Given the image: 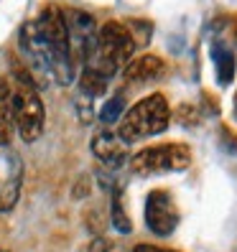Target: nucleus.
Instances as JSON below:
<instances>
[{
  "instance_id": "1",
  "label": "nucleus",
  "mask_w": 237,
  "mask_h": 252,
  "mask_svg": "<svg viewBox=\"0 0 237 252\" xmlns=\"http://www.w3.org/2000/svg\"><path fill=\"white\" fill-rule=\"evenodd\" d=\"M133 51H135V43H133V36L125 28V23L107 21L97 31L95 49L90 51V56L82 64H84V69H92V71L102 74L105 79H112L120 71V66H125L130 62Z\"/></svg>"
},
{
  "instance_id": "2",
  "label": "nucleus",
  "mask_w": 237,
  "mask_h": 252,
  "mask_svg": "<svg viewBox=\"0 0 237 252\" xmlns=\"http://www.w3.org/2000/svg\"><path fill=\"white\" fill-rule=\"evenodd\" d=\"M43 43H46V54H49V66H51V77L62 84L69 87L74 82V56L69 49V33H67V23H64V13L56 5H46L43 13L36 18Z\"/></svg>"
},
{
  "instance_id": "3",
  "label": "nucleus",
  "mask_w": 237,
  "mask_h": 252,
  "mask_svg": "<svg viewBox=\"0 0 237 252\" xmlns=\"http://www.w3.org/2000/svg\"><path fill=\"white\" fill-rule=\"evenodd\" d=\"M171 123V110L164 94H148L145 99H140L138 105H133L125 117L120 120V130L117 138L125 145L128 143H138L143 138H151L164 132Z\"/></svg>"
},
{
  "instance_id": "4",
  "label": "nucleus",
  "mask_w": 237,
  "mask_h": 252,
  "mask_svg": "<svg viewBox=\"0 0 237 252\" xmlns=\"http://www.w3.org/2000/svg\"><path fill=\"white\" fill-rule=\"evenodd\" d=\"M191 163V151L184 143H161L143 148L130 158V168L140 176L164 173V171H184Z\"/></svg>"
},
{
  "instance_id": "5",
  "label": "nucleus",
  "mask_w": 237,
  "mask_h": 252,
  "mask_svg": "<svg viewBox=\"0 0 237 252\" xmlns=\"http://www.w3.org/2000/svg\"><path fill=\"white\" fill-rule=\"evenodd\" d=\"M43 123H46V110H43L38 90L16 82L13 87V125H16L18 135L26 143H34L43 132Z\"/></svg>"
},
{
  "instance_id": "6",
  "label": "nucleus",
  "mask_w": 237,
  "mask_h": 252,
  "mask_svg": "<svg viewBox=\"0 0 237 252\" xmlns=\"http://www.w3.org/2000/svg\"><path fill=\"white\" fill-rule=\"evenodd\" d=\"M64 23L69 33V49L74 62H84L97 43V21L87 10H64Z\"/></svg>"
},
{
  "instance_id": "7",
  "label": "nucleus",
  "mask_w": 237,
  "mask_h": 252,
  "mask_svg": "<svg viewBox=\"0 0 237 252\" xmlns=\"http://www.w3.org/2000/svg\"><path fill=\"white\" fill-rule=\"evenodd\" d=\"M145 224L153 234L169 237L179 224V209L169 191H151L145 199Z\"/></svg>"
},
{
  "instance_id": "8",
  "label": "nucleus",
  "mask_w": 237,
  "mask_h": 252,
  "mask_svg": "<svg viewBox=\"0 0 237 252\" xmlns=\"http://www.w3.org/2000/svg\"><path fill=\"white\" fill-rule=\"evenodd\" d=\"M90 148H92V156H95V158L102 163V166H105V168H110V171L125 166V160H128L125 143H123L120 138H117V132L100 130L97 135L92 138Z\"/></svg>"
},
{
  "instance_id": "9",
  "label": "nucleus",
  "mask_w": 237,
  "mask_h": 252,
  "mask_svg": "<svg viewBox=\"0 0 237 252\" xmlns=\"http://www.w3.org/2000/svg\"><path fill=\"white\" fill-rule=\"evenodd\" d=\"M166 74V64L161 56H153V54H143L138 59L125 64V71H123V79L128 84H148V82H156Z\"/></svg>"
},
{
  "instance_id": "10",
  "label": "nucleus",
  "mask_w": 237,
  "mask_h": 252,
  "mask_svg": "<svg viewBox=\"0 0 237 252\" xmlns=\"http://www.w3.org/2000/svg\"><path fill=\"white\" fill-rule=\"evenodd\" d=\"M13 87L0 77V145H8L13 138Z\"/></svg>"
},
{
  "instance_id": "11",
  "label": "nucleus",
  "mask_w": 237,
  "mask_h": 252,
  "mask_svg": "<svg viewBox=\"0 0 237 252\" xmlns=\"http://www.w3.org/2000/svg\"><path fill=\"white\" fill-rule=\"evenodd\" d=\"M212 59H214V66H217V82L222 87H227L235 79V66H237L235 54L225 46V43L217 41L214 46H212Z\"/></svg>"
},
{
  "instance_id": "12",
  "label": "nucleus",
  "mask_w": 237,
  "mask_h": 252,
  "mask_svg": "<svg viewBox=\"0 0 237 252\" xmlns=\"http://www.w3.org/2000/svg\"><path fill=\"white\" fill-rule=\"evenodd\" d=\"M18 194H21V163L16 160L13 171L0 184V212H10L18 201Z\"/></svg>"
},
{
  "instance_id": "13",
  "label": "nucleus",
  "mask_w": 237,
  "mask_h": 252,
  "mask_svg": "<svg viewBox=\"0 0 237 252\" xmlns=\"http://www.w3.org/2000/svg\"><path fill=\"white\" fill-rule=\"evenodd\" d=\"M107 82H110V79H105L102 74H97V71H92V69H82V74H79V90H82L84 97H97V94H102V92L107 90Z\"/></svg>"
},
{
  "instance_id": "14",
  "label": "nucleus",
  "mask_w": 237,
  "mask_h": 252,
  "mask_svg": "<svg viewBox=\"0 0 237 252\" xmlns=\"http://www.w3.org/2000/svg\"><path fill=\"white\" fill-rule=\"evenodd\" d=\"M120 115H125V97L123 94H115V97H110L105 105H102L100 120L105 123V125H112V123L120 120Z\"/></svg>"
},
{
  "instance_id": "15",
  "label": "nucleus",
  "mask_w": 237,
  "mask_h": 252,
  "mask_svg": "<svg viewBox=\"0 0 237 252\" xmlns=\"http://www.w3.org/2000/svg\"><path fill=\"white\" fill-rule=\"evenodd\" d=\"M110 214H112V227L120 232V234H130V229H133V221L128 219V214H125V209H123V201H120V194H112V209H110Z\"/></svg>"
},
{
  "instance_id": "16",
  "label": "nucleus",
  "mask_w": 237,
  "mask_h": 252,
  "mask_svg": "<svg viewBox=\"0 0 237 252\" xmlns=\"http://www.w3.org/2000/svg\"><path fill=\"white\" fill-rule=\"evenodd\" d=\"M125 28L130 31L135 49L140 46V43H148V41H151V23H145V21H128Z\"/></svg>"
},
{
  "instance_id": "17",
  "label": "nucleus",
  "mask_w": 237,
  "mask_h": 252,
  "mask_svg": "<svg viewBox=\"0 0 237 252\" xmlns=\"http://www.w3.org/2000/svg\"><path fill=\"white\" fill-rule=\"evenodd\" d=\"M179 117H176V120H179L181 125H189V127H194L199 120H202V115H199V110L197 107H191V105H181L179 107V112H176Z\"/></svg>"
},
{
  "instance_id": "18",
  "label": "nucleus",
  "mask_w": 237,
  "mask_h": 252,
  "mask_svg": "<svg viewBox=\"0 0 237 252\" xmlns=\"http://www.w3.org/2000/svg\"><path fill=\"white\" fill-rule=\"evenodd\" d=\"M90 252H123V247L117 245L115 240H107V237H95L92 245H90Z\"/></svg>"
},
{
  "instance_id": "19",
  "label": "nucleus",
  "mask_w": 237,
  "mask_h": 252,
  "mask_svg": "<svg viewBox=\"0 0 237 252\" xmlns=\"http://www.w3.org/2000/svg\"><path fill=\"white\" fill-rule=\"evenodd\" d=\"M90 196V176H79V181L71 189V199H84Z\"/></svg>"
},
{
  "instance_id": "20",
  "label": "nucleus",
  "mask_w": 237,
  "mask_h": 252,
  "mask_svg": "<svg viewBox=\"0 0 237 252\" xmlns=\"http://www.w3.org/2000/svg\"><path fill=\"white\" fill-rule=\"evenodd\" d=\"M225 148L232 156H237V138L232 135V132H225Z\"/></svg>"
},
{
  "instance_id": "21",
  "label": "nucleus",
  "mask_w": 237,
  "mask_h": 252,
  "mask_svg": "<svg viewBox=\"0 0 237 252\" xmlns=\"http://www.w3.org/2000/svg\"><path fill=\"white\" fill-rule=\"evenodd\" d=\"M133 252H173V250H164V247H156V245H138Z\"/></svg>"
},
{
  "instance_id": "22",
  "label": "nucleus",
  "mask_w": 237,
  "mask_h": 252,
  "mask_svg": "<svg viewBox=\"0 0 237 252\" xmlns=\"http://www.w3.org/2000/svg\"><path fill=\"white\" fill-rule=\"evenodd\" d=\"M235 120H237V97H235Z\"/></svg>"
},
{
  "instance_id": "23",
  "label": "nucleus",
  "mask_w": 237,
  "mask_h": 252,
  "mask_svg": "<svg viewBox=\"0 0 237 252\" xmlns=\"http://www.w3.org/2000/svg\"><path fill=\"white\" fill-rule=\"evenodd\" d=\"M0 252H8V250H0Z\"/></svg>"
},
{
  "instance_id": "24",
  "label": "nucleus",
  "mask_w": 237,
  "mask_h": 252,
  "mask_svg": "<svg viewBox=\"0 0 237 252\" xmlns=\"http://www.w3.org/2000/svg\"><path fill=\"white\" fill-rule=\"evenodd\" d=\"M235 38H237V33H235Z\"/></svg>"
}]
</instances>
